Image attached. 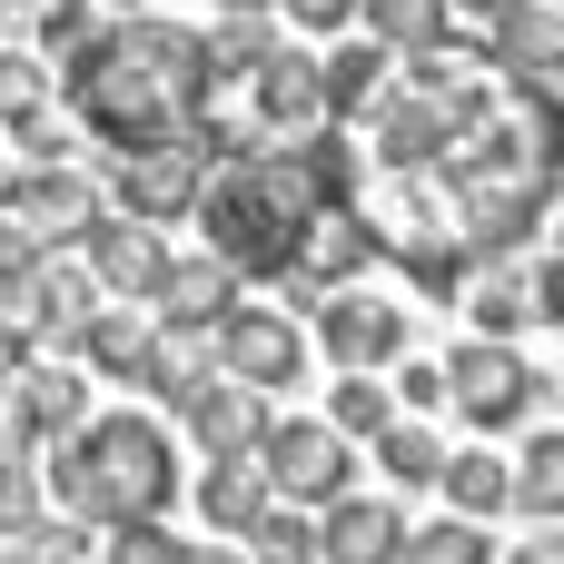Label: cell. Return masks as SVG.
Returning <instances> with one entry per match:
<instances>
[{
    "label": "cell",
    "mask_w": 564,
    "mask_h": 564,
    "mask_svg": "<svg viewBox=\"0 0 564 564\" xmlns=\"http://www.w3.org/2000/svg\"><path fill=\"white\" fill-rule=\"evenodd\" d=\"M149 317H159V327H188V337H218V327L238 317V278H228L218 258H169Z\"/></svg>",
    "instance_id": "cell-15"
},
{
    "label": "cell",
    "mask_w": 564,
    "mask_h": 564,
    "mask_svg": "<svg viewBox=\"0 0 564 564\" xmlns=\"http://www.w3.org/2000/svg\"><path fill=\"white\" fill-rule=\"evenodd\" d=\"M99 555H109V564H178V555H188V545H178L169 525H129V535H109Z\"/></svg>",
    "instance_id": "cell-33"
},
{
    "label": "cell",
    "mask_w": 564,
    "mask_h": 564,
    "mask_svg": "<svg viewBox=\"0 0 564 564\" xmlns=\"http://www.w3.org/2000/svg\"><path fill=\"white\" fill-rule=\"evenodd\" d=\"M397 99V59L377 50V40H347V50H327V129H347V119H377Z\"/></svg>",
    "instance_id": "cell-19"
},
{
    "label": "cell",
    "mask_w": 564,
    "mask_h": 564,
    "mask_svg": "<svg viewBox=\"0 0 564 564\" xmlns=\"http://www.w3.org/2000/svg\"><path fill=\"white\" fill-rule=\"evenodd\" d=\"M446 506H456L466 525H486L496 506H516V466H496L486 446H476V456H446Z\"/></svg>",
    "instance_id": "cell-24"
},
{
    "label": "cell",
    "mask_w": 564,
    "mask_h": 564,
    "mask_svg": "<svg viewBox=\"0 0 564 564\" xmlns=\"http://www.w3.org/2000/svg\"><path fill=\"white\" fill-rule=\"evenodd\" d=\"M486 555H496V535L466 525V516H436V525L406 535V564H486Z\"/></svg>",
    "instance_id": "cell-29"
},
{
    "label": "cell",
    "mask_w": 564,
    "mask_h": 564,
    "mask_svg": "<svg viewBox=\"0 0 564 564\" xmlns=\"http://www.w3.org/2000/svg\"><path fill=\"white\" fill-rule=\"evenodd\" d=\"M40 248H79L89 228H99V198H89V178L79 169H30V178H10V198H0Z\"/></svg>",
    "instance_id": "cell-13"
},
{
    "label": "cell",
    "mask_w": 564,
    "mask_h": 564,
    "mask_svg": "<svg viewBox=\"0 0 564 564\" xmlns=\"http://www.w3.org/2000/svg\"><path fill=\"white\" fill-rule=\"evenodd\" d=\"M0 555L10 564H89V525H69V516H59V525H20Z\"/></svg>",
    "instance_id": "cell-31"
},
{
    "label": "cell",
    "mask_w": 564,
    "mask_h": 564,
    "mask_svg": "<svg viewBox=\"0 0 564 564\" xmlns=\"http://www.w3.org/2000/svg\"><path fill=\"white\" fill-rule=\"evenodd\" d=\"M258 476H268V496L278 506H347V476H357V456H347V436L327 426V416H278L268 426V446H258Z\"/></svg>",
    "instance_id": "cell-5"
},
{
    "label": "cell",
    "mask_w": 564,
    "mask_h": 564,
    "mask_svg": "<svg viewBox=\"0 0 564 564\" xmlns=\"http://www.w3.org/2000/svg\"><path fill=\"white\" fill-rule=\"evenodd\" d=\"M198 506H208V525H218V535H238V545H248V535H258V516H268L278 496H268V476H258V456H248V466H208Z\"/></svg>",
    "instance_id": "cell-23"
},
{
    "label": "cell",
    "mask_w": 564,
    "mask_h": 564,
    "mask_svg": "<svg viewBox=\"0 0 564 564\" xmlns=\"http://www.w3.org/2000/svg\"><path fill=\"white\" fill-rule=\"evenodd\" d=\"M426 406H446V367H406V387H397V416H426Z\"/></svg>",
    "instance_id": "cell-35"
},
{
    "label": "cell",
    "mask_w": 564,
    "mask_h": 564,
    "mask_svg": "<svg viewBox=\"0 0 564 564\" xmlns=\"http://www.w3.org/2000/svg\"><path fill=\"white\" fill-rule=\"evenodd\" d=\"M248 129L258 139H317L327 129V59L317 50H268L258 79H248Z\"/></svg>",
    "instance_id": "cell-7"
},
{
    "label": "cell",
    "mask_w": 564,
    "mask_h": 564,
    "mask_svg": "<svg viewBox=\"0 0 564 564\" xmlns=\"http://www.w3.org/2000/svg\"><path fill=\"white\" fill-rule=\"evenodd\" d=\"M218 377H238L248 397H278V387L307 377V337H297L278 307H238V317L218 327Z\"/></svg>",
    "instance_id": "cell-11"
},
{
    "label": "cell",
    "mask_w": 564,
    "mask_h": 564,
    "mask_svg": "<svg viewBox=\"0 0 564 564\" xmlns=\"http://www.w3.org/2000/svg\"><path fill=\"white\" fill-rule=\"evenodd\" d=\"M208 30H178L159 10H129V20H99L69 59H59V99L69 119L129 159V149H208ZM218 159V149H208Z\"/></svg>",
    "instance_id": "cell-1"
},
{
    "label": "cell",
    "mask_w": 564,
    "mask_h": 564,
    "mask_svg": "<svg viewBox=\"0 0 564 564\" xmlns=\"http://www.w3.org/2000/svg\"><path fill=\"white\" fill-rule=\"evenodd\" d=\"M208 149H129L109 159V188H119V218L139 228H169V218H198V188H208Z\"/></svg>",
    "instance_id": "cell-8"
},
{
    "label": "cell",
    "mask_w": 564,
    "mask_h": 564,
    "mask_svg": "<svg viewBox=\"0 0 564 564\" xmlns=\"http://www.w3.org/2000/svg\"><path fill=\"white\" fill-rule=\"evenodd\" d=\"M218 10H228V20H268L278 0H218Z\"/></svg>",
    "instance_id": "cell-40"
},
{
    "label": "cell",
    "mask_w": 564,
    "mask_h": 564,
    "mask_svg": "<svg viewBox=\"0 0 564 564\" xmlns=\"http://www.w3.org/2000/svg\"><path fill=\"white\" fill-rule=\"evenodd\" d=\"M0 525H10V535H20V525H40V476H30L10 446H0Z\"/></svg>",
    "instance_id": "cell-32"
},
{
    "label": "cell",
    "mask_w": 564,
    "mask_h": 564,
    "mask_svg": "<svg viewBox=\"0 0 564 564\" xmlns=\"http://www.w3.org/2000/svg\"><path fill=\"white\" fill-rule=\"evenodd\" d=\"M555 10H564V0H555Z\"/></svg>",
    "instance_id": "cell-43"
},
{
    "label": "cell",
    "mask_w": 564,
    "mask_h": 564,
    "mask_svg": "<svg viewBox=\"0 0 564 564\" xmlns=\"http://www.w3.org/2000/svg\"><path fill=\"white\" fill-rule=\"evenodd\" d=\"M516 564H564V535H555V525H545L535 545H516Z\"/></svg>",
    "instance_id": "cell-37"
},
{
    "label": "cell",
    "mask_w": 564,
    "mask_h": 564,
    "mask_svg": "<svg viewBox=\"0 0 564 564\" xmlns=\"http://www.w3.org/2000/svg\"><path fill=\"white\" fill-rule=\"evenodd\" d=\"M347 198H357V139L317 129L297 149H228L198 188V228L228 278H297L307 228Z\"/></svg>",
    "instance_id": "cell-2"
},
{
    "label": "cell",
    "mask_w": 564,
    "mask_h": 564,
    "mask_svg": "<svg viewBox=\"0 0 564 564\" xmlns=\"http://www.w3.org/2000/svg\"><path fill=\"white\" fill-rule=\"evenodd\" d=\"M307 317H317V347H327L347 377H377V367L406 347V307H397V297H367V288H337V297H317Z\"/></svg>",
    "instance_id": "cell-10"
},
{
    "label": "cell",
    "mask_w": 564,
    "mask_h": 564,
    "mask_svg": "<svg viewBox=\"0 0 564 564\" xmlns=\"http://www.w3.org/2000/svg\"><path fill=\"white\" fill-rule=\"evenodd\" d=\"M89 317H99V278H89V258H40V268H20V278H0V327L20 337V347H79L89 337Z\"/></svg>",
    "instance_id": "cell-4"
},
{
    "label": "cell",
    "mask_w": 564,
    "mask_h": 564,
    "mask_svg": "<svg viewBox=\"0 0 564 564\" xmlns=\"http://www.w3.org/2000/svg\"><path fill=\"white\" fill-rule=\"evenodd\" d=\"M367 258H377L367 218H357V208H327V218L307 228V258H297V278H288V288H297V307H317L327 288H347V278H357Z\"/></svg>",
    "instance_id": "cell-18"
},
{
    "label": "cell",
    "mask_w": 564,
    "mask_h": 564,
    "mask_svg": "<svg viewBox=\"0 0 564 564\" xmlns=\"http://www.w3.org/2000/svg\"><path fill=\"white\" fill-rule=\"evenodd\" d=\"M89 426V377H69V367H20L10 387H0V446L20 456V446H69Z\"/></svg>",
    "instance_id": "cell-9"
},
{
    "label": "cell",
    "mask_w": 564,
    "mask_h": 564,
    "mask_svg": "<svg viewBox=\"0 0 564 564\" xmlns=\"http://www.w3.org/2000/svg\"><path fill=\"white\" fill-rule=\"evenodd\" d=\"M545 228H555V258H564V218H545Z\"/></svg>",
    "instance_id": "cell-42"
},
{
    "label": "cell",
    "mask_w": 564,
    "mask_h": 564,
    "mask_svg": "<svg viewBox=\"0 0 564 564\" xmlns=\"http://www.w3.org/2000/svg\"><path fill=\"white\" fill-rule=\"evenodd\" d=\"M79 258H89V278H99L109 297H159L169 238H159V228H139V218H99V228L79 238Z\"/></svg>",
    "instance_id": "cell-16"
},
{
    "label": "cell",
    "mask_w": 564,
    "mask_h": 564,
    "mask_svg": "<svg viewBox=\"0 0 564 564\" xmlns=\"http://www.w3.org/2000/svg\"><path fill=\"white\" fill-rule=\"evenodd\" d=\"M466 317H476V337H496V347H506V337L535 317V288H525L506 258H486V268L466 278Z\"/></svg>",
    "instance_id": "cell-22"
},
{
    "label": "cell",
    "mask_w": 564,
    "mask_h": 564,
    "mask_svg": "<svg viewBox=\"0 0 564 564\" xmlns=\"http://www.w3.org/2000/svg\"><path fill=\"white\" fill-rule=\"evenodd\" d=\"M268 426H278V416H268V397H248L238 377H208V387L188 397V436H198V456H208V466H248V456L268 446Z\"/></svg>",
    "instance_id": "cell-14"
},
{
    "label": "cell",
    "mask_w": 564,
    "mask_h": 564,
    "mask_svg": "<svg viewBox=\"0 0 564 564\" xmlns=\"http://www.w3.org/2000/svg\"><path fill=\"white\" fill-rule=\"evenodd\" d=\"M506 79H525V89H555L564 79V10L555 0H506L486 30H466Z\"/></svg>",
    "instance_id": "cell-12"
},
{
    "label": "cell",
    "mask_w": 564,
    "mask_h": 564,
    "mask_svg": "<svg viewBox=\"0 0 564 564\" xmlns=\"http://www.w3.org/2000/svg\"><path fill=\"white\" fill-rule=\"evenodd\" d=\"M367 30L387 59H426L456 40V0H367Z\"/></svg>",
    "instance_id": "cell-21"
},
{
    "label": "cell",
    "mask_w": 564,
    "mask_h": 564,
    "mask_svg": "<svg viewBox=\"0 0 564 564\" xmlns=\"http://www.w3.org/2000/svg\"><path fill=\"white\" fill-rule=\"evenodd\" d=\"M327 426H337V436H387V426H397V387H377V377L327 387Z\"/></svg>",
    "instance_id": "cell-27"
},
{
    "label": "cell",
    "mask_w": 564,
    "mask_h": 564,
    "mask_svg": "<svg viewBox=\"0 0 564 564\" xmlns=\"http://www.w3.org/2000/svg\"><path fill=\"white\" fill-rule=\"evenodd\" d=\"M406 516L397 506H377V496H347V506H327L317 516V564H406Z\"/></svg>",
    "instance_id": "cell-17"
},
{
    "label": "cell",
    "mask_w": 564,
    "mask_h": 564,
    "mask_svg": "<svg viewBox=\"0 0 564 564\" xmlns=\"http://www.w3.org/2000/svg\"><path fill=\"white\" fill-rule=\"evenodd\" d=\"M377 466H387L397 486H446V446H436L416 416H397V426L377 436Z\"/></svg>",
    "instance_id": "cell-26"
},
{
    "label": "cell",
    "mask_w": 564,
    "mask_h": 564,
    "mask_svg": "<svg viewBox=\"0 0 564 564\" xmlns=\"http://www.w3.org/2000/svg\"><path fill=\"white\" fill-rule=\"evenodd\" d=\"M79 347H89V367H99V377L139 387V377H149V357H159V317H139V307H99Z\"/></svg>",
    "instance_id": "cell-20"
},
{
    "label": "cell",
    "mask_w": 564,
    "mask_h": 564,
    "mask_svg": "<svg viewBox=\"0 0 564 564\" xmlns=\"http://www.w3.org/2000/svg\"><path fill=\"white\" fill-rule=\"evenodd\" d=\"M248 564H317V516L268 506V516H258V535H248Z\"/></svg>",
    "instance_id": "cell-28"
},
{
    "label": "cell",
    "mask_w": 564,
    "mask_h": 564,
    "mask_svg": "<svg viewBox=\"0 0 564 564\" xmlns=\"http://www.w3.org/2000/svg\"><path fill=\"white\" fill-rule=\"evenodd\" d=\"M178 564H248V545H188Z\"/></svg>",
    "instance_id": "cell-38"
},
{
    "label": "cell",
    "mask_w": 564,
    "mask_h": 564,
    "mask_svg": "<svg viewBox=\"0 0 564 564\" xmlns=\"http://www.w3.org/2000/svg\"><path fill=\"white\" fill-rule=\"evenodd\" d=\"M20 367H30V347H20V337H10V327H0V387H10V377H20Z\"/></svg>",
    "instance_id": "cell-39"
},
{
    "label": "cell",
    "mask_w": 564,
    "mask_h": 564,
    "mask_svg": "<svg viewBox=\"0 0 564 564\" xmlns=\"http://www.w3.org/2000/svg\"><path fill=\"white\" fill-rule=\"evenodd\" d=\"M535 317H545V327H564V258L535 278Z\"/></svg>",
    "instance_id": "cell-36"
},
{
    "label": "cell",
    "mask_w": 564,
    "mask_h": 564,
    "mask_svg": "<svg viewBox=\"0 0 564 564\" xmlns=\"http://www.w3.org/2000/svg\"><path fill=\"white\" fill-rule=\"evenodd\" d=\"M446 397L466 406V426H476V436H496V426H525V416L545 406V377H535L516 347H496V337H466V347L446 357Z\"/></svg>",
    "instance_id": "cell-6"
},
{
    "label": "cell",
    "mask_w": 564,
    "mask_h": 564,
    "mask_svg": "<svg viewBox=\"0 0 564 564\" xmlns=\"http://www.w3.org/2000/svg\"><path fill=\"white\" fill-rule=\"evenodd\" d=\"M278 10H288L297 30H317V40H327V30H347V20H367V0H278Z\"/></svg>",
    "instance_id": "cell-34"
},
{
    "label": "cell",
    "mask_w": 564,
    "mask_h": 564,
    "mask_svg": "<svg viewBox=\"0 0 564 564\" xmlns=\"http://www.w3.org/2000/svg\"><path fill=\"white\" fill-rule=\"evenodd\" d=\"M516 506L535 525H564V426H545L525 456H516Z\"/></svg>",
    "instance_id": "cell-25"
},
{
    "label": "cell",
    "mask_w": 564,
    "mask_h": 564,
    "mask_svg": "<svg viewBox=\"0 0 564 564\" xmlns=\"http://www.w3.org/2000/svg\"><path fill=\"white\" fill-rule=\"evenodd\" d=\"M40 99H50L40 50H0V129H30V119H40Z\"/></svg>",
    "instance_id": "cell-30"
},
{
    "label": "cell",
    "mask_w": 564,
    "mask_h": 564,
    "mask_svg": "<svg viewBox=\"0 0 564 564\" xmlns=\"http://www.w3.org/2000/svg\"><path fill=\"white\" fill-rule=\"evenodd\" d=\"M456 10H466V30H486V20H496L506 0H456Z\"/></svg>",
    "instance_id": "cell-41"
},
{
    "label": "cell",
    "mask_w": 564,
    "mask_h": 564,
    "mask_svg": "<svg viewBox=\"0 0 564 564\" xmlns=\"http://www.w3.org/2000/svg\"><path fill=\"white\" fill-rule=\"evenodd\" d=\"M50 496L69 506V525H99V535L159 525V516H169V496H178L169 426H159V416H89V426L59 446Z\"/></svg>",
    "instance_id": "cell-3"
}]
</instances>
